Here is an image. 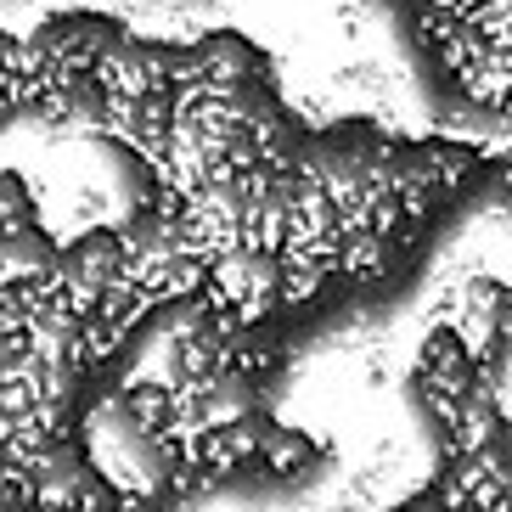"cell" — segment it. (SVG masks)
Wrapping results in <instances>:
<instances>
[{"instance_id": "6da1fadb", "label": "cell", "mask_w": 512, "mask_h": 512, "mask_svg": "<svg viewBox=\"0 0 512 512\" xmlns=\"http://www.w3.org/2000/svg\"><path fill=\"white\" fill-rule=\"evenodd\" d=\"M124 282V237L119 226H96L79 231L74 242L57 248V265H51V287L74 304L79 316H91L96 304Z\"/></svg>"}, {"instance_id": "7a4b0ae2", "label": "cell", "mask_w": 512, "mask_h": 512, "mask_svg": "<svg viewBox=\"0 0 512 512\" xmlns=\"http://www.w3.org/2000/svg\"><path fill=\"white\" fill-rule=\"evenodd\" d=\"M119 40H124V23L107 12H57L34 34V46L46 51L57 68H68V74H91L102 62V51L119 46Z\"/></svg>"}, {"instance_id": "3957f363", "label": "cell", "mask_w": 512, "mask_h": 512, "mask_svg": "<svg viewBox=\"0 0 512 512\" xmlns=\"http://www.w3.org/2000/svg\"><path fill=\"white\" fill-rule=\"evenodd\" d=\"M51 265H57V242H51L40 226L0 231V287H29V282H46Z\"/></svg>"}, {"instance_id": "277c9868", "label": "cell", "mask_w": 512, "mask_h": 512, "mask_svg": "<svg viewBox=\"0 0 512 512\" xmlns=\"http://www.w3.org/2000/svg\"><path fill=\"white\" fill-rule=\"evenodd\" d=\"M17 226H34V197L17 175H0V231H17Z\"/></svg>"}]
</instances>
